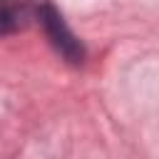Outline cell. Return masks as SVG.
I'll return each instance as SVG.
<instances>
[{"mask_svg": "<svg viewBox=\"0 0 159 159\" xmlns=\"http://www.w3.org/2000/svg\"><path fill=\"white\" fill-rule=\"evenodd\" d=\"M40 20H42V25H45V30H47L52 45H55L70 62H82V60H84L82 42L70 32V27L65 25L62 15H60L50 2H45V5L40 7Z\"/></svg>", "mask_w": 159, "mask_h": 159, "instance_id": "cell-1", "label": "cell"}]
</instances>
